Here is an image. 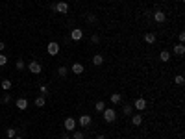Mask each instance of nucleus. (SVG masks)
Instances as JSON below:
<instances>
[{
    "label": "nucleus",
    "instance_id": "obj_1",
    "mask_svg": "<svg viewBox=\"0 0 185 139\" xmlns=\"http://www.w3.org/2000/svg\"><path fill=\"white\" fill-rule=\"evenodd\" d=\"M102 117H104L105 122H115V120H117V111H115L113 108H105L102 111Z\"/></svg>",
    "mask_w": 185,
    "mask_h": 139
},
{
    "label": "nucleus",
    "instance_id": "obj_2",
    "mask_svg": "<svg viewBox=\"0 0 185 139\" xmlns=\"http://www.w3.org/2000/svg\"><path fill=\"white\" fill-rule=\"evenodd\" d=\"M46 52H48V56H58L59 54V43L58 41H50L48 46H46Z\"/></svg>",
    "mask_w": 185,
    "mask_h": 139
},
{
    "label": "nucleus",
    "instance_id": "obj_3",
    "mask_svg": "<svg viewBox=\"0 0 185 139\" xmlns=\"http://www.w3.org/2000/svg\"><path fill=\"white\" fill-rule=\"evenodd\" d=\"M28 71L32 72V74H41V71H43V65L39 63V61H30L28 63Z\"/></svg>",
    "mask_w": 185,
    "mask_h": 139
},
{
    "label": "nucleus",
    "instance_id": "obj_4",
    "mask_svg": "<svg viewBox=\"0 0 185 139\" xmlns=\"http://www.w3.org/2000/svg\"><path fill=\"white\" fill-rule=\"evenodd\" d=\"M152 19L156 20L157 24H163L165 20H167V15H165L163 9H156V11H152Z\"/></svg>",
    "mask_w": 185,
    "mask_h": 139
},
{
    "label": "nucleus",
    "instance_id": "obj_5",
    "mask_svg": "<svg viewBox=\"0 0 185 139\" xmlns=\"http://www.w3.org/2000/svg\"><path fill=\"white\" fill-rule=\"evenodd\" d=\"M52 8H54V11H56V13H61V15L69 13V4H67V2H56Z\"/></svg>",
    "mask_w": 185,
    "mask_h": 139
},
{
    "label": "nucleus",
    "instance_id": "obj_6",
    "mask_svg": "<svg viewBox=\"0 0 185 139\" xmlns=\"http://www.w3.org/2000/svg\"><path fill=\"white\" fill-rule=\"evenodd\" d=\"M76 122H78V124L82 126L83 130H85L87 126H91V124H93V117H91V115H80V117H78V120H76Z\"/></svg>",
    "mask_w": 185,
    "mask_h": 139
},
{
    "label": "nucleus",
    "instance_id": "obj_7",
    "mask_svg": "<svg viewBox=\"0 0 185 139\" xmlns=\"http://www.w3.org/2000/svg\"><path fill=\"white\" fill-rule=\"evenodd\" d=\"M131 106H133V110H137V111H141V113H143L144 110H146V106H148V102H146L144 99H135Z\"/></svg>",
    "mask_w": 185,
    "mask_h": 139
},
{
    "label": "nucleus",
    "instance_id": "obj_8",
    "mask_svg": "<svg viewBox=\"0 0 185 139\" xmlns=\"http://www.w3.org/2000/svg\"><path fill=\"white\" fill-rule=\"evenodd\" d=\"M76 119L74 117H67V119L63 120V126H65V130H69V132H74L76 130Z\"/></svg>",
    "mask_w": 185,
    "mask_h": 139
},
{
    "label": "nucleus",
    "instance_id": "obj_9",
    "mask_svg": "<svg viewBox=\"0 0 185 139\" xmlns=\"http://www.w3.org/2000/svg\"><path fill=\"white\" fill-rule=\"evenodd\" d=\"M69 71H70L72 74H76V76H80V74H83V72H85V67H83L82 63H72Z\"/></svg>",
    "mask_w": 185,
    "mask_h": 139
},
{
    "label": "nucleus",
    "instance_id": "obj_10",
    "mask_svg": "<svg viewBox=\"0 0 185 139\" xmlns=\"http://www.w3.org/2000/svg\"><path fill=\"white\" fill-rule=\"evenodd\" d=\"M70 39L72 41H82L83 39V30L82 28H72V30H70Z\"/></svg>",
    "mask_w": 185,
    "mask_h": 139
},
{
    "label": "nucleus",
    "instance_id": "obj_11",
    "mask_svg": "<svg viewBox=\"0 0 185 139\" xmlns=\"http://www.w3.org/2000/svg\"><path fill=\"white\" fill-rule=\"evenodd\" d=\"M15 106H17V110H21V111H24V110H28V106H30V102L26 99H17L15 100Z\"/></svg>",
    "mask_w": 185,
    "mask_h": 139
},
{
    "label": "nucleus",
    "instance_id": "obj_12",
    "mask_svg": "<svg viewBox=\"0 0 185 139\" xmlns=\"http://www.w3.org/2000/svg\"><path fill=\"white\" fill-rule=\"evenodd\" d=\"M131 124L133 126H141L143 124V113H131Z\"/></svg>",
    "mask_w": 185,
    "mask_h": 139
},
{
    "label": "nucleus",
    "instance_id": "obj_13",
    "mask_svg": "<svg viewBox=\"0 0 185 139\" xmlns=\"http://www.w3.org/2000/svg\"><path fill=\"white\" fill-rule=\"evenodd\" d=\"M156 39H157V35H156L154 32H146V34H144V43H146V45H154Z\"/></svg>",
    "mask_w": 185,
    "mask_h": 139
},
{
    "label": "nucleus",
    "instance_id": "obj_14",
    "mask_svg": "<svg viewBox=\"0 0 185 139\" xmlns=\"http://www.w3.org/2000/svg\"><path fill=\"white\" fill-rule=\"evenodd\" d=\"M109 102H111V104H115V106H117V104H121V102H122V95H121V93H113V95L109 97Z\"/></svg>",
    "mask_w": 185,
    "mask_h": 139
},
{
    "label": "nucleus",
    "instance_id": "obj_15",
    "mask_svg": "<svg viewBox=\"0 0 185 139\" xmlns=\"http://www.w3.org/2000/svg\"><path fill=\"white\" fill-rule=\"evenodd\" d=\"M102 63H104V56L102 54H95V56H93V65H95V67H100Z\"/></svg>",
    "mask_w": 185,
    "mask_h": 139
},
{
    "label": "nucleus",
    "instance_id": "obj_16",
    "mask_svg": "<svg viewBox=\"0 0 185 139\" xmlns=\"http://www.w3.org/2000/svg\"><path fill=\"white\" fill-rule=\"evenodd\" d=\"M174 54H176V56H183L185 54V46L182 45V43H178V45L174 46Z\"/></svg>",
    "mask_w": 185,
    "mask_h": 139
},
{
    "label": "nucleus",
    "instance_id": "obj_17",
    "mask_svg": "<svg viewBox=\"0 0 185 139\" xmlns=\"http://www.w3.org/2000/svg\"><path fill=\"white\" fill-rule=\"evenodd\" d=\"M122 113L130 117V115L133 113V106H131V104H122Z\"/></svg>",
    "mask_w": 185,
    "mask_h": 139
},
{
    "label": "nucleus",
    "instance_id": "obj_18",
    "mask_svg": "<svg viewBox=\"0 0 185 139\" xmlns=\"http://www.w3.org/2000/svg\"><path fill=\"white\" fill-rule=\"evenodd\" d=\"M33 104H35V106H37V108H43V106H44V104H46V99H44V95H39V97H37V99L33 100Z\"/></svg>",
    "mask_w": 185,
    "mask_h": 139
},
{
    "label": "nucleus",
    "instance_id": "obj_19",
    "mask_svg": "<svg viewBox=\"0 0 185 139\" xmlns=\"http://www.w3.org/2000/svg\"><path fill=\"white\" fill-rule=\"evenodd\" d=\"M0 85H2V89H4V91H11V87H13V83H11V80H2V83H0Z\"/></svg>",
    "mask_w": 185,
    "mask_h": 139
},
{
    "label": "nucleus",
    "instance_id": "obj_20",
    "mask_svg": "<svg viewBox=\"0 0 185 139\" xmlns=\"http://www.w3.org/2000/svg\"><path fill=\"white\" fill-rule=\"evenodd\" d=\"M159 60L163 61V63H167V61L170 60V52H168V50H161V52H159Z\"/></svg>",
    "mask_w": 185,
    "mask_h": 139
},
{
    "label": "nucleus",
    "instance_id": "obj_21",
    "mask_svg": "<svg viewBox=\"0 0 185 139\" xmlns=\"http://www.w3.org/2000/svg\"><path fill=\"white\" fill-rule=\"evenodd\" d=\"M70 71H69V67H65V65H61V67H58V74L61 76V78H65L67 74H69Z\"/></svg>",
    "mask_w": 185,
    "mask_h": 139
},
{
    "label": "nucleus",
    "instance_id": "obj_22",
    "mask_svg": "<svg viewBox=\"0 0 185 139\" xmlns=\"http://www.w3.org/2000/svg\"><path fill=\"white\" fill-rule=\"evenodd\" d=\"M95 110H96L98 113H102L104 110H105V102H104V100H98V102L95 104Z\"/></svg>",
    "mask_w": 185,
    "mask_h": 139
},
{
    "label": "nucleus",
    "instance_id": "obj_23",
    "mask_svg": "<svg viewBox=\"0 0 185 139\" xmlns=\"http://www.w3.org/2000/svg\"><path fill=\"white\" fill-rule=\"evenodd\" d=\"M72 139H85V134H83L82 130H74L72 132Z\"/></svg>",
    "mask_w": 185,
    "mask_h": 139
},
{
    "label": "nucleus",
    "instance_id": "obj_24",
    "mask_svg": "<svg viewBox=\"0 0 185 139\" xmlns=\"http://www.w3.org/2000/svg\"><path fill=\"white\" fill-rule=\"evenodd\" d=\"M6 136H8L9 139L17 137V130H15V128H8V130H6Z\"/></svg>",
    "mask_w": 185,
    "mask_h": 139
},
{
    "label": "nucleus",
    "instance_id": "obj_25",
    "mask_svg": "<svg viewBox=\"0 0 185 139\" xmlns=\"http://www.w3.org/2000/svg\"><path fill=\"white\" fill-rule=\"evenodd\" d=\"M174 83H176V85H183L185 78L182 76V74H176V76H174Z\"/></svg>",
    "mask_w": 185,
    "mask_h": 139
},
{
    "label": "nucleus",
    "instance_id": "obj_26",
    "mask_svg": "<svg viewBox=\"0 0 185 139\" xmlns=\"http://www.w3.org/2000/svg\"><path fill=\"white\" fill-rule=\"evenodd\" d=\"M15 67H17V71H24V69H26V63H24V60H17Z\"/></svg>",
    "mask_w": 185,
    "mask_h": 139
},
{
    "label": "nucleus",
    "instance_id": "obj_27",
    "mask_svg": "<svg viewBox=\"0 0 185 139\" xmlns=\"http://www.w3.org/2000/svg\"><path fill=\"white\" fill-rule=\"evenodd\" d=\"M0 102H2V104H9V102H11V95H9V91H6V95L2 97Z\"/></svg>",
    "mask_w": 185,
    "mask_h": 139
},
{
    "label": "nucleus",
    "instance_id": "obj_28",
    "mask_svg": "<svg viewBox=\"0 0 185 139\" xmlns=\"http://www.w3.org/2000/svg\"><path fill=\"white\" fill-rule=\"evenodd\" d=\"M98 22V19L95 17V15H87V24H91V26H95Z\"/></svg>",
    "mask_w": 185,
    "mask_h": 139
},
{
    "label": "nucleus",
    "instance_id": "obj_29",
    "mask_svg": "<svg viewBox=\"0 0 185 139\" xmlns=\"http://www.w3.org/2000/svg\"><path fill=\"white\" fill-rule=\"evenodd\" d=\"M91 43H93V45H98V43H100V35H98V34H93V35H91Z\"/></svg>",
    "mask_w": 185,
    "mask_h": 139
},
{
    "label": "nucleus",
    "instance_id": "obj_30",
    "mask_svg": "<svg viewBox=\"0 0 185 139\" xmlns=\"http://www.w3.org/2000/svg\"><path fill=\"white\" fill-rule=\"evenodd\" d=\"M8 63V56H4V54H0V67H4Z\"/></svg>",
    "mask_w": 185,
    "mask_h": 139
},
{
    "label": "nucleus",
    "instance_id": "obj_31",
    "mask_svg": "<svg viewBox=\"0 0 185 139\" xmlns=\"http://www.w3.org/2000/svg\"><path fill=\"white\" fill-rule=\"evenodd\" d=\"M39 89H41V95H46V93H48V87H46V85H39Z\"/></svg>",
    "mask_w": 185,
    "mask_h": 139
},
{
    "label": "nucleus",
    "instance_id": "obj_32",
    "mask_svg": "<svg viewBox=\"0 0 185 139\" xmlns=\"http://www.w3.org/2000/svg\"><path fill=\"white\" fill-rule=\"evenodd\" d=\"M178 41H180V43L183 45V41H185V34H183V32H180V35H178Z\"/></svg>",
    "mask_w": 185,
    "mask_h": 139
},
{
    "label": "nucleus",
    "instance_id": "obj_33",
    "mask_svg": "<svg viewBox=\"0 0 185 139\" xmlns=\"http://www.w3.org/2000/svg\"><path fill=\"white\" fill-rule=\"evenodd\" d=\"M4 48H6V43H4V41H0V52H2Z\"/></svg>",
    "mask_w": 185,
    "mask_h": 139
},
{
    "label": "nucleus",
    "instance_id": "obj_34",
    "mask_svg": "<svg viewBox=\"0 0 185 139\" xmlns=\"http://www.w3.org/2000/svg\"><path fill=\"white\" fill-rule=\"evenodd\" d=\"M96 139H105V136H104V134H98V136H96Z\"/></svg>",
    "mask_w": 185,
    "mask_h": 139
},
{
    "label": "nucleus",
    "instance_id": "obj_35",
    "mask_svg": "<svg viewBox=\"0 0 185 139\" xmlns=\"http://www.w3.org/2000/svg\"><path fill=\"white\" fill-rule=\"evenodd\" d=\"M13 139H24V137H21V136H17V137H13Z\"/></svg>",
    "mask_w": 185,
    "mask_h": 139
},
{
    "label": "nucleus",
    "instance_id": "obj_36",
    "mask_svg": "<svg viewBox=\"0 0 185 139\" xmlns=\"http://www.w3.org/2000/svg\"><path fill=\"white\" fill-rule=\"evenodd\" d=\"M63 139H70V137H67V136H65V137H63Z\"/></svg>",
    "mask_w": 185,
    "mask_h": 139
},
{
    "label": "nucleus",
    "instance_id": "obj_37",
    "mask_svg": "<svg viewBox=\"0 0 185 139\" xmlns=\"http://www.w3.org/2000/svg\"><path fill=\"white\" fill-rule=\"evenodd\" d=\"M72 2H80V0H72Z\"/></svg>",
    "mask_w": 185,
    "mask_h": 139
}]
</instances>
